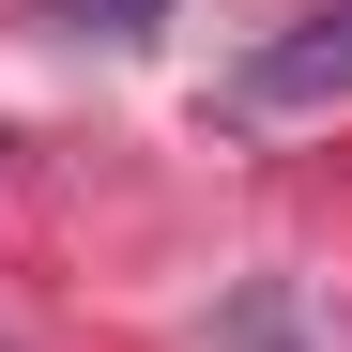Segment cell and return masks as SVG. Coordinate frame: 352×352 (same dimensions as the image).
Segmentation results:
<instances>
[{"label": "cell", "instance_id": "obj_3", "mask_svg": "<svg viewBox=\"0 0 352 352\" xmlns=\"http://www.w3.org/2000/svg\"><path fill=\"white\" fill-rule=\"evenodd\" d=\"M230 352H291V307H276V291H245V307H230Z\"/></svg>", "mask_w": 352, "mask_h": 352}, {"label": "cell", "instance_id": "obj_2", "mask_svg": "<svg viewBox=\"0 0 352 352\" xmlns=\"http://www.w3.org/2000/svg\"><path fill=\"white\" fill-rule=\"evenodd\" d=\"M31 31H77V46H138V31H168V0H31Z\"/></svg>", "mask_w": 352, "mask_h": 352}, {"label": "cell", "instance_id": "obj_1", "mask_svg": "<svg viewBox=\"0 0 352 352\" xmlns=\"http://www.w3.org/2000/svg\"><path fill=\"white\" fill-rule=\"evenodd\" d=\"M307 107H352V0H307L276 46L230 62V123H307Z\"/></svg>", "mask_w": 352, "mask_h": 352}]
</instances>
